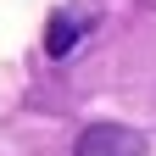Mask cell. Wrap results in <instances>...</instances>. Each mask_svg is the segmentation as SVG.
Listing matches in <instances>:
<instances>
[{"label":"cell","instance_id":"1","mask_svg":"<svg viewBox=\"0 0 156 156\" xmlns=\"http://www.w3.org/2000/svg\"><path fill=\"white\" fill-rule=\"evenodd\" d=\"M78 156H145V140L134 128L95 123V128H84V140H78Z\"/></svg>","mask_w":156,"mask_h":156},{"label":"cell","instance_id":"2","mask_svg":"<svg viewBox=\"0 0 156 156\" xmlns=\"http://www.w3.org/2000/svg\"><path fill=\"white\" fill-rule=\"evenodd\" d=\"M73 39H78V28L67 23V17H50V56H67Z\"/></svg>","mask_w":156,"mask_h":156}]
</instances>
